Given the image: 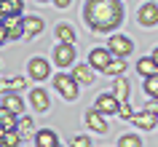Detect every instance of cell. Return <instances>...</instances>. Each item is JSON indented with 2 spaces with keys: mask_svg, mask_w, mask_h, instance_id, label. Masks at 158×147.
<instances>
[{
  "mask_svg": "<svg viewBox=\"0 0 158 147\" xmlns=\"http://www.w3.org/2000/svg\"><path fill=\"white\" fill-rule=\"evenodd\" d=\"M83 19L94 32H113L123 22V6L121 0H86Z\"/></svg>",
  "mask_w": 158,
  "mask_h": 147,
  "instance_id": "1",
  "label": "cell"
},
{
  "mask_svg": "<svg viewBox=\"0 0 158 147\" xmlns=\"http://www.w3.org/2000/svg\"><path fill=\"white\" fill-rule=\"evenodd\" d=\"M22 35H24V19H19V16L3 19V27H0V38H3V43L19 40Z\"/></svg>",
  "mask_w": 158,
  "mask_h": 147,
  "instance_id": "2",
  "label": "cell"
},
{
  "mask_svg": "<svg viewBox=\"0 0 158 147\" xmlns=\"http://www.w3.org/2000/svg\"><path fill=\"white\" fill-rule=\"evenodd\" d=\"M54 88H56L67 102H75V99H78V83H75L73 75H64V72L56 75V78H54Z\"/></svg>",
  "mask_w": 158,
  "mask_h": 147,
  "instance_id": "3",
  "label": "cell"
},
{
  "mask_svg": "<svg viewBox=\"0 0 158 147\" xmlns=\"http://www.w3.org/2000/svg\"><path fill=\"white\" fill-rule=\"evenodd\" d=\"M107 51L113 54V56H118V59H123V56H129L134 51V43L126 38V35H113L107 40Z\"/></svg>",
  "mask_w": 158,
  "mask_h": 147,
  "instance_id": "4",
  "label": "cell"
},
{
  "mask_svg": "<svg viewBox=\"0 0 158 147\" xmlns=\"http://www.w3.org/2000/svg\"><path fill=\"white\" fill-rule=\"evenodd\" d=\"M94 110L102 112V115H118L121 102H118L113 94H102V96H97V102H94Z\"/></svg>",
  "mask_w": 158,
  "mask_h": 147,
  "instance_id": "5",
  "label": "cell"
},
{
  "mask_svg": "<svg viewBox=\"0 0 158 147\" xmlns=\"http://www.w3.org/2000/svg\"><path fill=\"white\" fill-rule=\"evenodd\" d=\"M54 64H59V67H73V64H75V46L59 43L56 48H54Z\"/></svg>",
  "mask_w": 158,
  "mask_h": 147,
  "instance_id": "6",
  "label": "cell"
},
{
  "mask_svg": "<svg viewBox=\"0 0 158 147\" xmlns=\"http://www.w3.org/2000/svg\"><path fill=\"white\" fill-rule=\"evenodd\" d=\"M27 72H30V78H32V80H46V78L51 75V64L46 62V59L35 56V59H30V64H27Z\"/></svg>",
  "mask_w": 158,
  "mask_h": 147,
  "instance_id": "7",
  "label": "cell"
},
{
  "mask_svg": "<svg viewBox=\"0 0 158 147\" xmlns=\"http://www.w3.org/2000/svg\"><path fill=\"white\" fill-rule=\"evenodd\" d=\"M113 59H115V56H113L107 48H94L91 54H89V64H91L97 72H105V70H107V64L113 62Z\"/></svg>",
  "mask_w": 158,
  "mask_h": 147,
  "instance_id": "8",
  "label": "cell"
},
{
  "mask_svg": "<svg viewBox=\"0 0 158 147\" xmlns=\"http://www.w3.org/2000/svg\"><path fill=\"white\" fill-rule=\"evenodd\" d=\"M137 22H139L142 27H156L158 24V6H156V3H145V6H139V11H137Z\"/></svg>",
  "mask_w": 158,
  "mask_h": 147,
  "instance_id": "9",
  "label": "cell"
},
{
  "mask_svg": "<svg viewBox=\"0 0 158 147\" xmlns=\"http://www.w3.org/2000/svg\"><path fill=\"white\" fill-rule=\"evenodd\" d=\"M131 123H134V126H139V129H145V131H150V129H156L158 115H156V112H150V110H142V112H134Z\"/></svg>",
  "mask_w": 158,
  "mask_h": 147,
  "instance_id": "10",
  "label": "cell"
},
{
  "mask_svg": "<svg viewBox=\"0 0 158 147\" xmlns=\"http://www.w3.org/2000/svg\"><path fill=\"white\" fill-rule=\"evenodd\" d=\"M73 78L81 86H91L94 83V67L91 64H75L73 67Z\"/></svg>",
  "mask_w": 158,
  "mask_h": 147,
  "instance_id": "11",
  "label": "cell"
},
{
  "mask_svg": "<svg viewBox=\"0 0 158 147\" xmlns=\"http://www.w3.org/2000/svg\"><path fill=\"white\" fill-rule=\"evenodd\" d=\"M86 126L97 134H107V123H105V115L97 112V110H89L86 112Z\"/></svg>",
  "mask_w": 158,
  "mask_h": 147,
  "instance_id": "12",
  "label": "cell"
},
{
  "mask_svg": "<svg viewBox=\"0 0 158 147\" xmlns=\"http://www.w3.org/2000/svg\"><path fill=\"white\" fill-rule=\"evenodd\" d=\"M56 145H59V137L51 129L35 131V147H56Z\"/></svg>",
  "mask_w": 158,
  "mask_h": 147,
  "instance_id": "13",
  "label": "cell"
},
{
  "mask_svg": "<svg viewBox=\"0 0 158 147\" xmlns=\"http://www.w3.org/2000/svg\"><path fill=\"white\" fill-rule=\"evenodd\" d=\"M19 118L16 112H11L8 107H0V131H16Z\"/></svg>",
  "mask_w": 158,
  "mask_h": 147,
  "instance_id": "14",
  "label": "cell"
},
{
  "mask_svg": "<svg viewBox=\"0 0 158 147\" xmlns=\"http://www.w3.org/2000/svg\"><path fill=\"white\" fill-rule=\"evenodd\" d=\"M30 104H32L38 112H46V110H48V94L43 88H32L30 91Z\"/></svg>",
  "mask_w": 158,
  "mask_h": 147,
  "instance_id": "15",
  "label": "cell"
},
{
  "mask_svg": "<svg viewBox=\"0 0 158 147\" xmlns=\"http://www.w3.org/2000/svg\"><path fill=\"white\" fill-rule=\"evenodd\" d=\"M113 96H115L121 104L129 99V80H126L123 75H121V78H115V83H113Z\"/></svg>",
  "mask_w": 158,
  "mask_h": 147,
  "instance_id": "16",
  "label": "cell"
},
{
  "mask_svg": "<svg viewBox=\"0 0 158 147\" xmlns=\"http://www.w3.org/2000/svg\"><path fill=\"white\" fill-rule=\"evenodd\" d=\"M0 11H3V19L19 16L22 14V0H0Z\"/></svg>",
  "mask_w": 158,
  "mask_h": 147,
  "instance_id": "17",
  "label": "cell"
},
{
  "mask_svg": "<svg viewBox=\"0 0 158 147\" xmlns=\"http://www.w3.org/2000/svg\"><path fill=\"white\" fill-rule=\"evenodd\" d=\"M137 72H139V75H145V78L156 75V72H158V64H156V59H153V56H142L139 62H137Z\"/></svg>",
  "mask_w": 158,
  "mask_h": 147,
  "instance_id": "18",
  "label": "cell"
},
{
  "mask_svg": "<svg viewBox=\"0 0 158 147\" xmlns=\"http://www.w3.org/2000/svg\"><path fill=\"white\" fill-rule=\"evenodd\" d=\"M43 19L40 16H27L24 19V35H30V38H35V35H40L43 32Z\"/></svg>",
  "mask_w": 158,
  "mask_h": 147,
  "instance_id": "19",
  "label": "cell"
},
{
  "mask_svg": "<svg viewBox=\"0 0 158 147\" xmlns=\"http://www.w3.org/2000/svg\"><path fill=\"white\" fill-rule=\"evenodd\" d=\"M56 40L59 43H67V46H75V30L70 24H59L56 27Z\"/></svg>",
  "mask_w": 158,
  "mask_h": 147,
  "instance_id": "20",
  "label": "cell"
},
{
  "mask_svg": "<svg viewBox=\"0 0 158 147\" xmlns=\"http://www.w3.org/2000/svg\"><path fill=\"white\" fill-rule=\"evenodd\" d=\"M3 107H8L11 112L22 115V110H24V102H22L16 94H3Z\"/></svg>",
  "mask_w": 158,
  "mask_h": 147,
  "instance_id": "21",
  "label": "cell"
},
{
  "mask_svg": "<svg viewBox=\"0 0 158 147\" xmlns=\"http://www.w3.org/2000/svg\"><path fill=\"white\" fill-rule=\"evenodd\" d=\"M0 142H3V147H19L22 134L19 131H0Z\"/></svg>",
  "mask_w": 158,
  "mask_h": 147,
  "instance_id": "22",
  "label": "cell"
},
{
  "mask_svg": "<svg viewBox=\"0 0 158 147\" xmlns=\"http://www.w3.org/2000/svg\"><path fill=\"white\" fill-rule=\"evenodd\" d=\"M16 131L22 134V139H30V137H32V131H35V123H32V118H19V126H16Z\"/></svg>",
  "mask_w": 158,
  "mask_h": 147,
  "instance_id": "23",
  "label": "cell"
},
{
  "mask_svg": "<svg viewBox=\"0 0 158 147\" xmlns=\"http://www.w3.org/2000/svg\"><path fill=\"white\" fill-rule=\"evenodd\" d=\"M123 70H126V62L123 59H113V62H110L107 64V70H105V75H113V78H121V75H123Z\"/></svg>",
  "mask_w": 158,
  "mask_h": 147,
  "instance_id": "24",
  "label": "cell"
},
{
  "mask_svg": "<svg viewBox=\"0 0 158 147\" xmlns=\"http://www.w3.org/2000/svg\"><path fill=\"white\" fill-rule=\"evenodd\" d=\"M145 94L153 99H158V72L150 75V78H145Z\"/></svg>",
  "mask_w": 158,
  "mask_h": 147,
  "instance_id": "25",
  "label": "cell"
},
{
  "mask_svg": "<svg viewBox=\"0 0 158 147\" xmlns=\"http://www.w3.org/2000/svg\"><path fill=\"white\" fill-rule=\"evenodd\" d=\"M118 147H142V139L137 134H123L118 139Z\"/></svg>",
  "mask_w": 158,
  "mask_h": 147,
  "instance_id": "26",
  "label": "cell"
},
{
  "mask_svg": "<svg viewBox=\"0 0 158 147\" xmlns=\"http://www.w3.org/2000/svg\"><path fill=\"white\" fill-rule=\"evenodd\" d=\"M22 86H24V78H6V80H3V91H6V94H8V91H19L22 88Z\"/></svg>",
  "mask_w": 158,
  "mask_h": 147,
  "instance_id": "27",
  "label": "cell"
},
{
  "mask_svg": "<svg viewBox=\"0 0 158 147\" xmlns=\"http://www.w3.org/2000/svg\"><path fill=\"white\" fill-rule=\"evenodd\" d=\"M70 147H91V139H89V137H73Z\"/></svg>",
  "mask_w": 158,
  "mask_h": 147,
  "instance_id": "28",
  "label": "cell"
},
{
  "mask_svg": "<svg viewBox=\"0 0 158 147\" xmlns=\"http://www.w3.org/2000/svg\"><path fill=\"white\" fill-rule=\"evenodd\" d=\"M118 115H121V118H126V120H131V118H134V112H131V107H129V102H123V104H121Z\"/></svg>",
  "mask_w": 158,
  "mask_h": 147,
  "instance_id": "29",
  "label": "cell"
},
{
  "mask_svg": "<svg viewBox=\"0 0 158 147\" xmlns=\"http://www.w3.org/2000/svg\"><path fill=\"white\" fill-rule=\"evenodd\" d=\"M148 110H150V112H156V115H158V99H153V102H150V104H148Z\"/></svg>",
  "mask_w": 158,
  "mask_h": 147,
  "instance_id": "30",
  "label": "cell"
},
{
  "mask_svg": "<svg viewBox=\"0 0 158 147\" xmlns=\"http://www.w3.org/2000/svg\"><path fill=\"white\" fill-rule=\"evenodd\" d=\"M54 6H59V8H67V6H70V0H54Z\"/></svg>",
  "mask_w": 158,
  "mask_h": 147,
  "instance_id": "31",
  "label": "cell"
},
{
  "mask_svg": "<svg viewBox=\"0 0 158 147\" xmlns=\"http://www.w3.org/2000/svg\"><path fill=\"white\" fill-rule=\"evenodd\" d=\"M153 59H156V64H158V46L153 48Z\"/></svg>",
  "mask_w": 158,
  "mask_h": 147,
  "instance_id": "32",
  "label": "cell"
},
{
  "mask_svg": "<svg viewBox=\"0 0 158 147\" xmlns=\"http://www.w3.org/2000/svg\"><path fill=\"white\" fill-rule=\"evenodd\" d=\"M38 3H48V0H38Z\"/></svg>",
  "mask_w": 158,
  "mask_h": 147,
  "instance_id": "33",
  "label": "cell"
},
{
  "mask_svg": "<svg viewBox=\"0 0 158 147\" xmlns=\"http://www.w3.org/2000/svg\"><path fill=\"white\" fill-rule=\"evenodd\" d=\"M56 147H59V145H56Z\"/></svg>",
  "mask_w": 158,
  "mask_h": 147,
  "instance_id": "34",
  "label": "cell"
}]
</instances>
